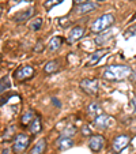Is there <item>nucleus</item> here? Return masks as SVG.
Listing matches in <instances>:
<instances>
[{
	"instance_id": "f257e3e1",
	"label": "nucleus",
	"mask_w": 136,
	"mask_h": 154,
	"mask_svg": "<svg viewBox=\"0 0 136 154\" xmlns=\"http://www.w3.org/2000/svg\"><path fill=\"white\" fill-rule=\"evenodd\" d=\"M132 74L129 66L127 64H116V66H109L106 70L104 71L102 76H104L106 81H112V82H119L122 79L128 78V76Z\"/></svg>"
},
{
	"instance_id": "f03ea898",
	"label": "nucleus",
	"mask_w": 136,
	"mask_h": 154,
	"mask_svg": "<svg viewBox=\"0 0 136 154\" xmlns=\"http://www.w3.org/2000/svg\"><path fill=\"white\" fill-rule=\"evenodd\" d=\"M113 23H114V15L113 14H104V15H101V17H98L93 22V25H91V32L99 34V33L107 30Z\"/></svg>"
},
{
	"instance_id": "7ed1b4c3",
	"label": "nucleus",
	"mask_w": 136,
	"mask_h": 154,
	"mask_svg": "<svg viewBox=\"0 0 136 154\" xmlns=\"http://www.w3.org/2000/svg\"><path fill=\"white\" fill-rule=\"evenodd\" d=\"M30 145V137L25 134H18L12 142V151L14 154H23L26 151L27 146Z\"/></svg>"
},
{
	"instance_id": "20e7f679",
	"label": "nucleus",
	"mask_w": 136,
	"mask_h": 154,
	"mask_svg": "<svg viewBox=\"0 0 136 154\" xmlns=\"http://www.w3.org/2000/svg\"><path fill=\"white\" fill-rule=\"evenodd\" d=\"M80 89L89 96L95 97L98 94V81L97 79H82L79 83Z\"/></svg>"
},
{
	"instance_id": "39448f33",
	"label": "nucleus",
	"mask_w": 136,
	"mask_h": 154,
	"mask_svg": "<svg viewBox=\"0 0 136 154\" xmlns=\"http://www.w3.org/2000/svg\"><path fill=\"white\" fill-rule=\"evenodd\" d=\"M129 142H131L129 135H119V137H116L114 139H113V143H112L113 151L117 153V154L121 153L125 147H128Z\"/></svg>"
},
{
	"instance_id": "423d86ee",
	"label": "nucleus",
	"mask_w": 136,
	"mask_h": 154,
	"mask_svg": "<svg viewBox=\"0 0 136 154\" xmlns=\"http://www.w3.org/2000/svg\"><path fill=\"white\" fill-rule=\"evenodd\" d=\"M33 75H34V68L32 66H20L14 72V78L17 81H25L27 78H32Z\"/></svg>"
},
{
	"instance_id": "0eeeda50",
	"label": "nucleus",
	"mask_w": 136,
	"mask_h": 154,
	"mask_svg": "<svg viewBox=\"0 0 136 154\" xmlns=\"http://www.w3.org/2000/svg\"><path fill=\"white\" fill-rule=\"evenodd\" d=\"M105 146V138L102 135H91L89 140V147L93 151H99Z\"/></svg>"
},
{
	"instance_id": "6e6552de",
	"label": "nucleus",
	"mask_w": 136,
	"mask_h": 154,
	"mask_svg": "<svg viewBox=\"0 0 136 154\" xmlns=\"http://www.w3.org/2000/svg\"><path fill=\"white\" fill-rule=\"evenodd\" d=\"M84 35V27L82 26H75L71 29V32L68 33V37H67V41L70 44H74L76 41H79L82 37Z\"/></svg>"
},
{
	"instance_id": "1a4fd4ad",
	"label": "nucleus",
	"mask_w": 136,
	"mask_h": 154,
	"mask_svg": "<svg viewBox=\"0 0 136 154\" xmlns=\"http://www.w3.org/2000/svg\"><path fill=\"white\" fill-rule=\"evenodd\" d=\"M75 142H74L72 138H68V137H60L57 140H56V147L59 150H68V149L74 147Z\"/></svg>"
},
{
	"instance_id": "9d476101",
	"label": "nucleus",
	"mask_w": 136,
	"mask_h": 154,
	"mask_svg": "<svg viewBox=\"0 0 136 154\" xmlns=\"http://www.w3.org/2000/svg\"><path fill=\"white\" fill-rule=\"evenodd\" d=\"M97 7H98V4H97V3L89 2V3H84V4H80V6H76L75 7V12H76V14H79V15L89 14V12L97 10Z\"/></svg>"
},
{
	"instance_id": "9b49d317",
	"label": "nucleus",
	"mask_w": 136,
	"mask_h": 154,
	"mask_svg": "<svg viewBox=\"0 0 136 154\" xmlns=\"http://www.w3.org/2000/svg\"><path fill=\"white\" fill-rule=\"evenodd\" d=\"M105 53H107V49H98V51H95L93 55L90 56V59H89V61L86 63V66H87V67H93V66H95V64L105 56Z\"/></svg>"
},
{
	"instance_id": "f8f14e48",
	"label": "nucleus",
	"mask_w": 136,
	"mask_h": 154,
	"mask_svg": "<svg viewBox=\"0 0 136 154\" xmlns=\"http://www.w3.org/2000/svg\"><path fill=\"white\" fill-rule=\"evenodd\" d=\"M33 15H34V8H29V10H23V11L18 12V14L14 17V19H15V22H18V23H23V22H26L27 19H30Z\"/></svg>"
},
{
	"instance_id": "ddd939ff",
	"label": "nucleus",
	"mask_w": 136,
	"mask_h": 154,
	"mask_svg": "<svg viewBox=\"0 0 136 154\" xmlns=\"http://www.w3.org/2000/svg\"><path fill=\"white\" fill-rule=\"evenodd\" d=\"M94 124H95V127L99 128V130H105V128L109 125V117L104 113L98 115V116L94 119Z\"/></svg>"
},
{
	"instance_id": "4468645a",
	"label": "nucleus",
	"mask_w": 136,
	"mask_h": 154,
	"mask_svg": "<svg viewBox=\"0 0 136 154\" xmlns=\"http://www.w3.org/2000/svg\"><path fill=\"white\" fill-rule=\"evenodd\" d=\"M63 37H59V35H56V37H52L49 40V44H48V48H49V51H52V52H56V51H59L61 48V45H63Z\"/></svg>"
},
{
	"instance_id": "2eb2a0df",
	"label": "nucleus",
	"mask_w": 136,
	"mask_h": 154,
	"mask_svg": "<svg viewBox=\"0 0 136 154\" xmlns=\"http://www.w3.org/2000/svg\"><path fill=\"white\" fill-rule=\"evenodd\" d=\"M47 149V140L45 139H40L34 146L32 147V150L29 151V154H44Z\"/></svg>"
},
{
	"instance_id": "dca6fc26",
	"label": "nucleus",
	"mask_w": 136,
	"mask_h": 154,
	"mask_svg": "<svg viewBox=\"0 0 136 154\" xmlns=\"http://www.w3.org/2000/svg\"><path fill=\"white\" fill-rule=\"evenodd\" d=\"M60 70V64L57 60H49L45 66H44V71L45 74H55Z\"/></svg>"
},
{
	"instance_id": "f3484780",
	"label": "nucleus",
	"mask_w": 136,
	"mask_h": 154,
	"mask_svg": "<svg viewBox=\"0 0 136 154\" xmlns=\"http://www.w3.org/2000/svg\"><path fill=\"white\" fill-rule=\"evenodd\" d=\"M29 130H30V132H32V135L40 134L41 130H42V123H41L40 117H34V120L29 124Z\"/></svg>"
},
{
	"instance_id": "a211bd4d",
	"label": "nucleus",
	"mask_w": 136,
	"mask_h": 154,
	"mask_svg": "<svg viewBox=\"0 0 136 154\" xmlns=\"http://www.w3.org/2000/svg\"><path fill=\"white\" fill-rule=\"evenodd\" d=\"M87 112H89L90 116H94L97 117L98 115L102 113V109H101V105L98 102H91V104L87 106Z\"/></svg>"
},
{
	"instance_id": "6ab92c4d",
	"label": "nucleus",
	"mask_w": 136,
	"mask_h": 154,
	"mask_svg": "<svg viewBox=\"0 0 136 154\" xmlns=\"http://www.w3.org/2000/svg\"><path fill=\"white\" fill-rule=\"evenodd\" d=\"M14 134H15V125H8V127L4 130L2 139L3 140H11V138L14 137Z\"/></svg>"
},
{
	"instance_id": "aec40b11",
	"label": "nucleus",
	"mask_w": 136,
	"mask_h": 154,
	"mask_svg": "<svg viewBox=\"0 0 136 154\" xmlns=\"http://www.w3.org/2000/svg\"><path fill=\"white\" fill-rule=\"evenodd\" d=\"M33 120H34V112H33L32 109H29V111L25 112L23 116H22V124L27 125V124H30Z\"/></svg>"
},
{
	"instance_id": "412c9836",
	"label": "nucleus",
	"mask_w": 136,
	"mask_h": 154,
	"mask_svg": "<svg viewBox=\"0 0 136 154\" xmlns=\"http://www.w3.org/2000/svg\"><path fill=\"white\" fill-rule=\"evenodd\" d=\"M30 29L33 30V32H38V30L41 29V26H42V18H34V19L30 22Z\"/></svg>"
},
{
	"instance_id": "4be33fe9",
	"label": "nucleus",
	"mask_w": 136,
	"mask_h": 154,
	"mask_svg": "<svg viewBox=\"0 0 136 154\" xmlns=\"http://www.w3.org/2000/svg\"><path fill=\"white\" fill-rule=\"evenodd\" d=\"M10 86H11V83H10V79L8 76H2V81H0V93L3 94L6 90H8Z\"/></svg>"
},
{
	"instance_id": "5701e85b",
	"label": "nucleus",
	"mask_w": 136,
	"mask_h": 154,
	"mask_svg": "<svg viewBox=\"0 0 136 154\" xmlns=\"http://www.w3.org/2000/svg\"><path fill=\"white\" fill-rule=\"evenodd\" d=\"M78 131H76V128L74 127V125H68V127H65L63 131H61V137H68V138H72L74 135L76 134Z\"/></svg>"
},
{
	"instance_id": "b1692460",
	"label": "nucleus",
	"mask_w": 136,
	"mask_h": 154,
	"mask_svg": "<svg viewBox=\"0 0 136 154\" xmlns=\"http://www.w3.org/2000/svg\"><path fill=\"white\" fill-rule=\"evenodd\" d=\"M60 3H63V0H47V2L44 3V8H45L48 12H49L50 10L53 8V7L59 6Z\"/></svg>"
},
{
	"instance_id": "393cba45",
	"label": "nucleus",
	"mask_w": 136,
	"mask_h": 154,
	"mask_svg": "<svg viewBox=\"0 0 136 154\" xmlns=\"http://www.w3.org/2000/svg\"><path fill=\"white\" fill-rule=\"evenodd\" d=\"M112 33L113 32H106V33H105V35H98V37H97V40H95V44H97V45H102L104 42H106L109 38H112Z\"/></svg>"
},
{
	"instance_id": "a878e982",
	"label": "nucleus",
	"mask_w": 136,
	"mask_h": 154,
	"mask_svg": "<svg viewBox=\"0 0 136 154\" xmlns=\"http://www.w3.org/2000/svg\"><path fill=\"white\" fill-rule=\"evenodd\" d=\"M136 35V25H133V26H131L129 29L125 30L124 33V37L125 38H131V37H135Z\"/></svg>"
},
{
	"instance_id": "bb28decb",
	"label": "nucleus",
	"mask_w": 136,
	"mask_h": 154,
	"mask_svg": "<svg viewBox=\"0 0 136 154\" xmlns=\"http://www.w3.org/2000/svg\"><path fill=\"white\" fill-rule=\"evenodd\" d=\"M82 134H83L84 137H91V135H93V132L90 131L89 125H83V127H82Z\"/></svg>"
},
{
	"instance_id": "cd10ccee",
	"label": "nucleus",
	"mask_w": 136,
	"mask_h": 154,
	"mask_svg": "<svg viewBox=\"0 0 136 154\" xmlns=\"http://www.w3.org/2000/svg\"><path fill=\"white\" fill-rule=\"evenodd\" d=\"M67 20H68V17L60 18V19H59V25H60L61 27H67L68 26V22H67Z\"/></svg>"
},
{
	"instance_id": "c85d7f7f",
	"label": "nucleus",
	"mask_w": 136,
	"mask_h": 154,
	"mask_svg": "<svg viewBox=\"0 0 136 154\" xmlns=\"http://www.w3.org/2000/svg\"><path fill=\"white\" fill-rule=\"evenodd\" d=\"M33 51H34L35 53H37V52H42V51H44V45H42V42H41V41H40V42H37V45L34 47V49H33Z\"/></svg>"
},
{
	"instance_id": "c756f323",
	"label": "nucleus",
	"mask_w": 136,
	"mask_h": 154,
	"mask_svg": "<svg viewBox=\"0 0 136 154\" xmlns=\"http://www.w3.org/2000/svg\"><path fill=\"white\" fill-rule=\"evenodd\" d=\"M89 2H91V0H74V3H75V6H80V4L89 3Z\"/></svg>"
},
{
	"instance_id": "7c9ffc66",
	"label": "nucleus",
	"mask_w": 136,
	"mask_h": 154,
	"mask_svg": "<svg viewBox=\"0 0 136 154\" xmlns=\"http://www.w3.org/2000/svg\"><path fill=\"white\" fill-rule=\"evenodd\" d=\"M2 154H10V150L8 149H3V150H2Z\"/></svg>"
},
{
	"instance_id": "2f4dec72",
	"label": "nucleus",
	"mask_w": 136,
	"mask_h": 154,
	"mask_svg": "<svg viewBox=\"0 0 136 154\" xmlns=\"http://www.w3.org/2000/svg\"><path fill=\"white\" fill-rule=\"evenodd\" d=\"M132 81H133V82H136V71L132 74Z\"/></svg>"
},
{
	"instance_id": "473e14b6",
	"label": "nucleus",
	"mask_w": 136,
	"mask_h": 154,
	"mask_svg": "<svg viewBox=\"0 0 136 154\" xmlns=\"http://www.w3.org/2000/svg\"><path fill=\"white\" fill-rule=\"evenodd\" d=\"M18 2H26V3H29V2H32V0H18Z\"/></svg>"
},
{
	"instance_id": "72a5a7b5",
	"label": "nucleus",
	"mask_w": 136,
	"mask_h": 154,
	"mask_svg": "<svg viewBox=\"0 0 136 154\" xmlns=\"http://www.w3.org/2000/svg\"><path fill=\"white\" fill-rule=\"evenodd\" d=\"M97 2H105V0H97Z\"/></svg>"
}]
</instances>
